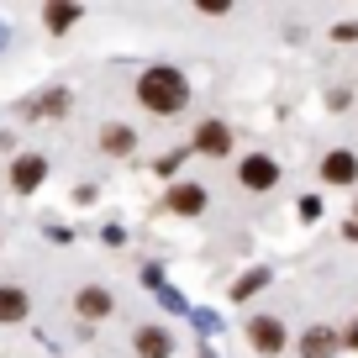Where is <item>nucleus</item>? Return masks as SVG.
Returning <instances> with one entry per match:
<instances>
[{
  "label": "nucleus",
  "mask_w": 358,
  "mask_h": 358,
  "mask_svg": "<svg viewBox=\"0 0 358 358\" xmlns=\"http://www.w3.org/2000/svg\"><path fill=\"white\" fill-rule=\"evenodd\" d=\"M137 95H143L148 111H179V106L190 101V85H185V74L179 69H148L143 79H137Z\"/></svg>",
  "instance_id": "nucleus-1"
},
{
  "label": "nucleus",
  "mask_w": 358,
  "mask_h": 358,
  "mask_svg": "<svg viewBox=\"0 0 358 358\" xmlns=\"http://www.w3.org/2000/svg\"><path fill=\"white\" fill-rule=\"evenodd\" d=\"M248 332H253V348H258V353H280V348H285V327L274 322V316H258Z\"/></svg>",
  "instance_id": "nucleus-2"
},
{
  "label": "nucleus",
  "mask_w": 358,
  "mask_h": 358,
  "mask_svg": "<svg viewBox=\"0 0 358 358\" xmlns=\"http://www.w3.org/2000/svg\"><path fill=\"white\" fill-rule=\"evenodd\" d=\"M237 179H243L248 190H268V185H274V179H280V169L268 164V158H248V164L237 169Z\"/></svg>",
  "instance_id": "nucleus-3"
},
{
  "label": "nucleus",
  "mask_w": 358,
  "mask_h": 358,
  "mask_svg": "<svg viewBox=\"0 0 358 358\" xmlns=\"http://www.w3.org/2000/svg\"><path fill=\"white\" fill-rule=\"evenodd\" d=\"M43 174H48V164H43V158H16V169H11V185H16V190H37V185H43Z\"/></svg>",
  "instance_id": "nucleus-4"
},
{
  "label": "nucleus",
  "mask_w": 358,
  "mask_h": 358,
  "mask_svg": "<svg viewBox=\"0 0 358 358\" xmlns=\"http://www.w3.org/2000/svg\"><path fill=\"white\" fill-rule=\"evenodd\" d=\"M169 206H174L179 216H195L206 206V190L201 185H179V190H169Z\"/></svg>",
  "instance_id": "nucleus-5"
},
{
  "label": "nucleus",
  "mask_w": 358,
  "mask_h": 358,
  "mask_svg": "<svg viewBox=\"0 0 358 358\" xmlns=\"http://www.w3.org/2000/svg\"><path fill=\"white\" fill-rule=\"evenodd\" d=\"M169 332H158V327H143V332H137V353L143 358H169Z\"/></svg>",
  "instance_id": "nucleus-6"
},
{
  "label": "nucleus",
  "mask_w": 358,
  "mask_h": 358,
  "mask_svg": "<svg viewBox=\"0 0 358 358\" xmlns=\"http://www.w3.org/2000/svg\"><path fill=\"white\" fill-rule=\"evenodd\" d=\"M227 143H232V137H227L222 122H206L201 132H195V148H201V153H227Z\"/></svg>",
  "instance_id": "nucleus-7"
},
{
  "label": "nucleus",
  "mask_w": 358,
  "mask_h": 358,
  "mask_svg": "<svg viewBox=\"0 0 358 358\" xmlns=\"http://www.w3.org/2000/svg\"><path fill=\"white\" fill-rule=\"evenodd\" d=\"M322 174L332 179V185H348V179L358 174V158H353V153H332V158L322 164Z\"/></svg>",
  "instance_id": "nucleus-8"
},
{
  "label": "nucleus",
  "mask_w": 358,
  "mask_h": 358,
  "mask_svg": "<svg viewBox=\"0 0 358 358\" xmlns=\"http://www.w3.org/2000/svg\"><path fill=\"white\" fill-rule=\"evenodd\" d=\"M22 316H27V295L16 285H6L0 290V322H22Z\"/></svg>",
  "instance_id": "nucleus-9"
},
{
  "label": "nucleus",
  "mask_w": 358,
  "mask_h": 358,
  "mask_svg": "<svg viewBox=\"0 0 358 358\" xmlns=\"http://www.w3.org/2000/svg\"><path fill=\"white\" fill-rule=\"evenodd\" d=\"M332 348H337V337H332V332H322V327H316V332H306L301 353H306V358H332Z\"/></svg>",
  "instance_id": "nucleus-10"
},
{
  "label": "nucleus",
  "mask_w": 358,
  "mask_h": 358,
  "mask_svg": "<svg viewBox=\"0 0 358 358\" xmlns=\"http://www.w3.org/2000/svg\"><path fill=\"white\" fill-rule=\"evenodd\" d=\"M106 311H111L106 290H79V316H106Z\"/></svg>",
  "instance_id": "nucleus-11"
},
{
  "label": "nucleus",
  "mask_w": 358,
  "mask_h": 358,
  "mask_svg": "<svg viewBox=\"0 0 358 358\" xmlns=\"http://www.w3.org/2000/svg\"><path fill=\"white\" fill-rule=\"evenodd\" d=\"M74 6H48V27H53V32H64V27H74Z\"/></svg>",
  "instance_id": "nucleus-12"
},
{
  "label": "nucleus",
  "mask_w": 358,
  "mask_h": 358,
  "mask_svg": "<svg viewBox=\"0 0 358 358\" xmlns=\"http://www.w3.org/2000/svg\"><path fill=\"white\" fill-rule=\"evenodd\" d=\"M101 143L111 148V153H127V148H132V132H127V127H111V132H106Z\"/></svg>",
  "instance_id": "nucleus-13"
},
{
  "label": "nucleus",
  "mask_w": 358,
  "mask_h": 358,
  "mask_svg": "<svg viewBox=\"0 0 358 358\" xmlns=\"http://www.w3.org/2000/svg\"><path fill=\"white\" fill-rule=\"evenodd\" d=\"M258 285H264V274H248V280H243V285H237V295H243V301H248V295H253V290H258Z\"/></svg>",
  "instance_id": "nucleus-14"
},
{
  "label": "nucleus",
  "mask_w": 358,
  "mask_h": 358,
  "mask_svg": "<svg viewBox=\"0 0 358 358\" xmlns=\"http://www.w3.org/2000/svg\"><path fill=\"white\" fill-rule=\"evenodd\" d=\"M348 343H353V348H358V327H348Z\"/></svg>",
  "instance_id": "nucleus-15"
}]
</instances>
